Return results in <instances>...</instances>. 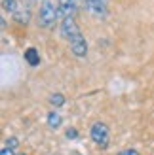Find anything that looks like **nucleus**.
<instances>
[{
  "mask_svg": "<svg viewBox=\"0 0 154 155\" xmlns=\"http://www.w3.org/2000/svg\"><path fill=\"white\" fill-rule=\"evenodd\" d=\"M68 44H71V51H72L74 57H86V53H88V44H86V38L82 36V32H80L78 36H74Z\"/></svg>",
  "mask_w": 154,
  "mask_h": 155,
  "instance_id": "nucleus-4",
  "label": "nucleus"
},
{
  "mask_svg": "<svg viewBox=\"0 0 154 155\" xmlns=\"http://www.w3.org/2000/svg\"><path fill=\"white\" fill-rule=\"evenodd\" d=\"M74 2H76V4H82V2H86V0H74Z\"/></svg>",
  "mask_w": 154,
  "mask_h": 155,
  "instance_id": "nucleus-17",
  "label": "nucleus"
},
{
  "mask_svg": "<svg viewBox=\"0 0 154 155\" xmlns=\"http://www.w3.org/2000/svg\"><path fill=\"white\" fill-rule=\"evenodd\" d=\"M78 4L74 2V0H57V10H59V15H63L65 17H72Z\"/></svg>",
  "mask_w": 154,
  "mask_h": 155,
  "instance_id": "nucleus-5",
  "label": "nucleus"
},
{
  "mask_svg": "<svg viewBox=\"0 0 154 155\" xmlns=\"http://www.w3.org/2000/svg\"><path fill=\"white\" fill-rule=\"evenodd\" d=\"M86 2H105V0H86Z\"/></svg>",
  "mask_w": 154,
  "mask_h": 155,
  "instance_id": "nucleus-16",
  "label": "nucleus"
},
{
  "mask_svg": "<svg viewBox=\"0 0 154 155\" xmlns=\"http://www.w3.org/2000/svg\"><path fill=\"white\" fill-rule=\"evenodd\" d=\"M76 136H78L76 129H68V130H67V138H76Z\"/></svg>",
  "mask_w": 154,
  "mask_h": 155,
  "instance_id": "nucleus-14",
  "label": "nucleus"
},
{
  "mask_svg": "<svg viewBox=\"0 0 154 155\" xmlns=\"http://www.w3.org/2000/svg\"><path fill=\"white\" fill-rule=\"evenodd\" d=\"M0 155H15V153H13V150H12V148H8V146H6V148L2 150V153H0Z\"/></svg>",
  "mask_w": 154,
  "mask_h": 155,
  "instance_id": "nucleus-15",
  "label": "nucleus"
},
{
  "mask_svg": "<svg viewBox=\"0 0 154 155\" xmlns=\"http://www.w3.org/2000/svg\"><path fill=\"white\" fill-rule=\"evenodd\" d=\"M89 134H91V140H93L95 144H99V146H105L109 144V127L105 125V123H95L93 127H91V130H89Z\"/></svg>",
  "mask_w": 154,
  "mask_h": 155,
  "instance_id": "nucleus-2",
  "label": "nucleus"
},
{
  "mask_svg": "<svg viewBox=\"0 0 154 155\" xmlns=\"http://www.w3.org/2000/svg\"><path fill=\"white\" fill-rule=\"evenodd\" d=\"M86 8H88L91 13H95L97 17H103V15L107 13L105 2H86Z\"/></svg>",
  "mask_w": 154,
  "mask_h": 155,
  "instance_id": "nucleus-6",
  "label": "nucleus"
},
{
  "mask_svg": "<svg viewBox=\"0 0 154 155\" xmlns=\"http://www.w3.org/2000/svg\"><path fill=\"white\" fill-rule=\"evenodd\" d=\"M21 155H25V153H21Z\"/></svg>",
  "mask_w": 154,
  "mask_h": 155,
  "instance_id": "nucleus-18",
  "label": "nucleus"
},
{
  "mask_svg": "<svg viewBox=\"0 0 154 155\" xmlns=\"http://www.w3.org/2000/svg\"><path fill=\"white\" fill-rule=\"evenodd\" d=\"M118 155H141V153L135 151V150H124V151H120Z\"/></svg>",
  "mask_w": 154,
  "mask_h": 155,
  "instance_id": "nucleus-13",
  "label": "nucleus"
},
{
  "mask_svg": "<svg viewBox=\"0 0 154 155\" xmlns=\"http://www.w3.org/2000/svg\"><path fill=\"white\" fill-rule=\"evenodd\" d=\"M50 104H51V106H55V108L63 106V104H65V97L61 95V93H53V95L50 97Z\"/></svg>",
  "mask_w": 154,
  "mask_h": 155,
  "instance_id": "nucleus-10",
  "label": "nucleus"
},
{
  "mask_svg": "<svg viewBox=\"0 0 154 155\" xmlns=\"http://www.w3.org/2000/svg\"><path fill=\"white\" fill-rule=\"evenodd\" d=\"M61 34H63L68 42H71L74 36L80 34V28H78V25H76L74 17H65L63 19V23H61Z\"/></svg>",
  "mask_w": 154,
  "mask_h": 155,
  "instance_id": "nucleus-3",
  "label": "nucleus"
},
{
  "mask_svg": "<svg viewBox=\"0 0 154 155\" xmlns=\"http://www.w3.org/2000/svg\"><path fill=\"white\" fill-rule=\"evenodd\" d=\"M25 61L30 66H38V64H40V55H38V51L34 48H29L25 51Z\"/></svg>",
  "mask_w": 154,
  "mask_h": 155,
  "instance_id": "nucleus-8",
  "label": "nucleus"
},
{
  "mask_svg": "<svg viewBox=\"0 0 154 155\" xmlns=\"http://www.w3.org/2000/svg\"><path fill=\"white\" fill-rule=\"evenodd\" d=\"M17 144L19 142H17V138H15V136H12V138H8V140H6V146H8V148H12V150L17 148Z\"/></svg>",
  "mask_w": 154,
  "mask_h": 155,
  "instance_id": "nucleus-12",
  "label": "nucleus"
},
{
  "mask_svg": "<svg viewBox=\"0 0 154 155\" xmlns=\"http://www.w3.org/2000/svg\"><path fill=\"white\" fill-rule=\"evenodd\" d=\"M61 121H63V119H61V115H59L57 110H53V112L48 114V125H50L51 129H57V127L61 125Z\"/></svg>",
  "mask_w": 154,
  "mask_h": 155,
  "instance_id": "nucleus-9",
  "label": "nucleus"
},
{
  "mask_svg": "<svg viewBox=\"0 0 154 155\" xmlns=\"http://www.w3.org/2000/svg\"><path fill=\"white\" fill-rule=\"evenodd\" d=\"M17 6H19L17 0H2V8H4L6 12H10V13H15Z\"/></svg>",
  "mask_w": 154,
  "mask_h": 155,
  "instance_id": "nucleus-11",
  "label": "nucleus"
},
{
  "mask_svg": "<svg viewBox=\"0 0 154 155\" xmlns=\"http://www.w3.org/2000/svg\"><path fill=\"white\" fill-rule=\"evenodd\" d=\"M13 17H15V21H19V23H27L29 17H30L29 8H27V6H23V4H19V6H17V10H15V13H13Z\"/></svg>",
  "mask_w": 154,
  "mask_h": 155,
  "instance_id": "nucleus-7",
  "label": "nucleus"
},
{
  "mask_svg": "<svg viewBox=\"0 0 154 155\" xmlns=\"http://www.w3.org/2000/svg\"><path fill=\"white\" fill-rule=\"evenodd\" d=\"M57 15H59L57 4H53V2H50V0H46V2H42L40 12H38V25L44 27V28L51 27L53 23H55V19H57Z\"/></svg>",
  "mask_w": 154,
  "mask_h": 155,
  "instance_id": "nucleus-1",
  "label": "nucleus"
}]
</instances>
